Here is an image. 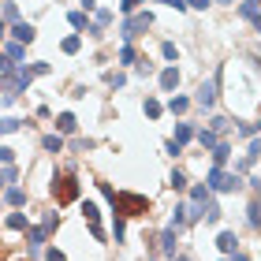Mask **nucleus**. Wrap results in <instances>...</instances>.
Segmentation results:
<instances>
[{"label":"nucleus","instance_id":"f257e3e1","mask_svg":"<svg viewBox=\"0 0 261 261\" xmlns=\"http://www.w3.org/2000/svg\"><path fill=\"white\" fill-rule=\"evenodd\" d=\"M112 205H116V213H120V220H123V217H146L149 198L130 194V191H116V194H112Z\"/></svg>","mask_w":261,"mask_h":261},{"label":"nucleus","instance_id":"f03ea898","mask_svg":"<svg viewBox=\"0 0 261 261\" xmlns=\"http://www.w3.org/2000/svg\"><path fill=\"white\" fill-rule=\"evenodd\" d=\"M205 191H220V194L239 191V175H235V172H224V168H213V172L205 175Z\"/></svg>","mask_w":261,"mask_h":261},{"label":"nucleus","instance_id":"7ed1b4c3","mask_svg":"<svg viewBox=\"0 0 261 261\" xmlns=\"http://www.w3.org/2000/svg\"><path fill=\"white\" fill-rule=\"evenodd\" d=\"M53 198H56V205H67V201H75L79 198V179L75 175H60V179L53 183Z\"/></svg>","mask_w":261,"mask_h":261},{"label":"nucleus","instance_id":"20e7f679","mask_svg":"<svg viewBox=\"0 0 261 261\" xmlns=\"http://www.w3.org/2000/svg\"><path fill=\"white\" fill-rule=\"evenodd\" d=\"M153 27V15L149 11H142V15H127L123 19V27H120V34H123V41L130 45V38H135V34H142V30H149Z\"/></svg>","mask_w":261,"mask_h":261},{"label":"nucleus","instance_id":"39448f33","mask_svg":"<svg viewBox=\"0 0 261 261\" xmlns=\"http://www.w3.org/2000/svg\"><path fill=\"white\" fill-rule=\"evenodd\" d=\"M82 217H86V224H90V231H93V239H105V228H101V213H97V205L93 201H82Z\"/></svg>","mask_w":261,"mask_h":261},{"label":"nucleus","instance_id":"423d86ee","mask_svg":"<svg viewBox=\"0 0 261 261\" xmlns=\"http://www.w3.org/2000/svg\"><path fill=\"white\" fill-rule=\"evenodd\" d=\"M217 82H220V79L201 82V86H198V93H194V105H201V109H213V101H217Z\"/></svg>","mask_w":261,"mask_h":261},{"label":"nucleus","instance_id":"0eeeda50","mask_svg":"<svg viewBox=\"0 0 261 261\" xmlns=\"http://www.w3.org/2000/svg\"><path fill=\"white\" fill-rule=\"evenodd\" d=\"M11 38H15V41L22 45V49H27V45H30L34 38H38V30H34L30 22H15V27H11Z\"/></svg>","mask_w":261,"mask_h":261},{"label":"nucleus","instance_id":"6e6552de","mask_svg":"<svg viewBox=\"0 0 261 261\" xmlns=\"http://www.w3.org/2000/svg\"><path fill=\"white\" fill-rule=\"evenodd\" d=\"M41 246H45V231L41 228H27V250H30V257H38Z\"/></svg>","mask_w":261,"mask_h":261},{"label":"nucleus","instance_id":"1a4fd4ad","mask_svg":"<svg viewBox=\"0 0 261 261\" xmlns=\"http://www.w3.org/2000/svg\"><path fill=\"white\" fill-rule=\"evenodd\" d=\"M209 153H213V168H224V161L231 157V146H228V142H217Z\"/></svg>","mask_w":261,"mask_h":261},{"label":"nucleus","instance_id":"9d476101","mask_svg":"<svg viewBox=\"0 0 261 261\" xmlns=\"http://www.w3.org/2000/svg\"><path fill=\"white\" fill-rule=\"evenodd\" d=\"M175 86H179V71H175V67H164V71H161V90L172 93Z\"/></svg>","mask_w":261,"mask_h":261},{"label":"nucleus","instance_id":"9b49d317","mask_svg":"<svg viewBox=\"0 0 261 261\" xmlns=\"http://www.w3.org/2000/svg\"><path fill=\"white\" fill-rule=\"evenodd\" d=\"M161 254L175 257V228H164V231H161Z\"/></svg>","mask_w":261,"mask_h":261},{"label":"nucleus","instance_id":"f8f14e48","mask_svg":"<svg viewBox=\"0 0 261 261\" xmlns=\"http://www.w3.org/2000/svg\"><path fill=\"white\" fill-rule=\"evenodd\" d=\"M75 127H79V120H75L71 112H60V116H56V130H60V135H71Z\"/></svg>","mask_w":261,"mask_h":261},{"label":"nucleus","instance_id":"ddd939ff","mask_svg":"<svg viewBox=\"0 0 261 261\" xmlns=\"http://www.w3.org/2000/svg\"><path fill=\"white\" fill-rule=\"evenodd\" d=\"M239 15L250 22V27H257V22H261V15H257V0H246V4L239 8Z\"/></svg>","mask_w":261,"mask_h":261},{"label":"nucleus","instance_id":"4468645a","mask_svg":"<svg viewBox=\"0 0 261 261\" xmlns=\"http://www.w3.org/2000/svg\"><path fill=\"white\" fill-rule=\"evenodd\" d=\"M235 243H239V239H235V231H220L217 235V246H220L224 254H235Z\"/></svg>","mask_w":261,"mask_h":261},{"label":"nucleus","instance_id":"2eb2a0df","mask_svg":"<svg viewBox=\"0 0 261 261\" xmlns=\"http://www.w3.org/2000/svg\"><path fill=\"white\" fill-rule=\"evenodd\" d=\"M191 138H194V127L191 123H175V138H172L175 146H183V142H191Z\"/></svg>","mask_w":261,"mask_h":261},{"label":"nucleus","instance_id":"dca6fc26","mask_svg":"<svg viewBox=\"0 0 261 261\" xmlns=\"http://www.w3.org/2000/svg\"><path fill=\"white\" fill-rule=\"evenodd\" d=\"M4 201H8V205H27V191H22V187H8Z\"/></svg>","mask_w":261,"mask_h":261},{"label":"nucleus","instance_id":"f3484780","mask_svg":"<svg viewBox=\"0 0 261 261\" xmlns=\"http://www.w3.org/2000/svg\"><path fill=\"white\" fill-rule=\"evenodd\" d=\"M217 142H220V135H213L209 127H205V130H198V146H201V149H213Z\"/></svg>","mask_w":261,"mask_h":261},{"label":"nucleus","instance_id":"a211bd4d","mask_svg":"<svg viewBox=\"0 0 261 261\" xmlns=\"http://www.w3.org/2000/svg\"><path fill=\"white\" fill-rule=\"evenodd\" d=\"M22 53H27V49H22L19 41H11L8 49H4V60H8V64H19V60H22Z\"/></svg>","mask_w":261,"mask_h":261},{"label":"nucleus","instance_id":"6ab92c4d","mask_svg":"<svg viewBox=\"0 0 261 261\" xmlns=\"http://www.w3.org/2000/svg\"><path fill=\"white\" fill-rule=\"evenodd\" d=\"M41 146L49 149V153H60V149H64V138H60V135H45V138H41Z\"/></svg>","mask_w":261,"mask_h":261},{"label":"nucleus","instance_id":"aec40b11","mask_svg":"<svg viewBox=\"0 0 261 261\" xmlns=\"http://www.w3.org/2000/svg\"><path fill=\"white\" fill-rule=\"evenodd\" d=\"M60 49H64L67 56H75V53L82 49V38H79V34H71V38H64V45H60Z\"/></svg>","mask_w":261,"mask_h":261},{"label":"nucleus","instance_id":"412c9836","mask_svg":"<svg viewBox=\"0 0 261 261\" xmlns=\"http://www.w3.org/2000/svg\"><path fill=\"white\" fill-rule=\"evenodd\" d=\"M8 228H11V231H27L30 224H27V217H22V213H11V217H8Z\"/></svg>","mask_w":261,"mask_h":261},{"label":"nucleus","instance_id":"4be33fe9","mask_svg":"<svg viewBox=\"0 0 261 261\" xmlns=\"http://www.w3.org/2000/svg\"><path fill=\"white\" fill-rule=\"evenodd\" d=\"M191 201H194V205H205V201H209V191H205V183H198L194 191H191Z\"/></svg>","mask_w":261,"mask_h":261},{"label":"nucleus","instance_id":"5701e85b","mask_svg":"<svg viewBox=\"0 0 261 261\" xmlns=\"http://www.w3.org/2000/svg\"><path fill=\"white\" fill-rule=\"evenodd\" d=\"M201 217H205L209 224H217L220 220V205H217V201H205V213H201Z\"/></svg>","mask_w":261,"mask_h":261},{"label":"nucleus","instance_id":"b1692460","mask_svg":"<svg viewBox=\"0 0 261 261\" xmlns=\"http://www.w3.org/2000/svg\"><path fill=\"white\" fill-rule=\"evenodd\" d=\"M109 22H112V11H97V19H93V34H97V30H105Z\"/></svg>","mask_w":261,"mask_h":261},{"label":"nucleus","instance_id":"393cba45","mask_svg":"<svg viewBox=\"0 0 261 261\" xmlns=\"http://www.w3.org/2000/svg\"><path fill=\"white\" fill-rule=\"evenodd\" d=\"M11 130H19V120L15 116H4V120H0V135H11Z\"/></svg>","mask_w":261,"mask_h":261},{"label":"nucleus","instance_id":"a878e982","mask_svg":"<svg viewBox=\"0 0 261 261\" xmlns=\"http://www.w3.org/2000/svg\"><path fill=\"white\" fill-rule=\"evenodd\" d=\"M168 109H172L175 116H183L187 109H191V101H187V97H172V105H168Z\"/></svg>","mask_w":261,"mask_h":261},{"label":"nucleus","instance_id":"bb28decb","mask_svg":"<svg viewBox=\"0 0 261 261\" xmlns=\"http://www.w3.org/2000/svg\"><path fill=\"white\" fill-rule=\"evenodd\" d=\"M67 22H71L75 30H82V27H86V11H71V15H67Z\"/></svg>","mask_w":261,"mask_h":261},{"label":"nucleus","instance_id":"cd10ccee","mask_svg":"<svg viewBox=\"0 0 261 261\" xmlns=\"http://www.w3.org/2000/svg\"><path fill=\"white\" fill-rule=\"evenodd\" d=\"M209 130H213V135H224V130H228V120H224V116H213Z\"/></svg>","mask_w":261,"mask_h":261},{"label":"nucleus","instance_id":"c85d7f7f","mask_svg":"<svg viewBox=\"0 0 261 261\" xmlns=\"http://www.w3.org/2000/svg\"><path fill=\"white\" fill-rule=\"evenodd\" d=\"M187 224V205H175V217H172V228H183Z\"/></svg>","mask_w":261,"mask_h":261},{"label":"nucleus","instance_id":"c756f323","mask_svg":"<svg viewBox=\"0 0 261 261\" xmlns=\"http://www.w3.org/2000/svg\"><path fill=\"white\" fill-rule=\"evenodd\" d=\"M146 116H149V120H157V116H161V101L146 97Z\"/></svg>","mask_w":261,"mask_h":261},{"label":"nucleus","instance_id":"7c9ffc66","mask_svg":"<svg viewBox=\"0 0 261 261\" xmlns=\"http://www.w3.org/2000/svg\"><path fill=\"white\" fill-rule=\"evenodd\" d=\"M120 64H135V45H123L120 49Z\"/></svg>","mask_w":261,"mask_h":261},{"label":"nucleus","instance_id":"2f4dec72","mask_svg":"<svg viewBox=\"0 0 261 261\" xmlns=\"http://www.w3.org/2000/svg\"><path fill=\"white\" fill-rule=\"evenodd\" d=\"M168 187H175V191H183V187H187V175H183V172H172V179H168Z\"/></svg>","mask_w":261,"mask_h":261},{"label":"nucleus","instance_id":"473e14b6","mask_svg":"<svg viewBox=\"0 0 261 261\" xmlns=\"http://www.w3.org/2000/svg\"><path fill=\"white\" fill-rule=\"evenodd\" d=\"M19 19V8L15 4H4V22H15Z\"/></svg>","mask_w":261,"mask_h":261},{"label":"nucleus","instance_id":"72a5a7b5","mask_svg":"<svg viewBox=\"0 0 261 261\" xmlns=\"http://www.w3.org/2000/svg\"><path fill=\"white\" fill-rule=\"evenodd\" d=\"M257 213H261V209H257V201H250V209H246V220H250V224H254V228H257V220H261V217H257Z\"/></svg>","mask_w":261,"mask_h":261},{"label":"nucleus","instance_id":"f704fd0d","mask_svg":"<svg viewBox=\"0 0 261 261\" xmlns=\"http://www.w3.org/2000/svg\"><path fill=\"white\" fill-rule=\"evenodd\" d=\"M123 82H127V79L120 75V71H109V86H116V90H120V86H123Z\"/></svg>","mask_w":261,"mask_h":261},{"label":"nucleus","instance_id":"c9c22d12","mask_svg":"<svg viewBox=\"0 0 261 261\" xmlns=\"http://www.w3.org/2000/svg\"><path fill=\"white\" fill-rule=\"evenodd\" d=\"M15 161V149H8V146H0V164H11Z\"/></svg>","mask_w":261,"mask_h":261},{"label":"nucleus","instance_id":"e433bc0d","mask_svg":"<svg viewBox=\"0 0 261 261\" xmlns=\"http://www.w3.org/2000/svg\"><path fill=\"white\" fill-rule=\"evenodd\" d=\"M138 4H142V0H120V11H123V15H130Z\"/></svg>","mask_w":261,"mask_h":261},{"label":"nucleus","instance_id":"4c0bfd02","mask_svg":"<svg viewBox=\"0 0 261 261\" xmlns=\"http://www.w3.org/2000/svg\"><path fill=\"white\" fill-rule=\"evenodd\" d=\"M157 4H164V8H175V11H187V4H183V0H157Z\"/></svg>","mask_w":261,"mask_h":261},{"label":"nucleus","instance_id":"58836bf2","mask_svg":"<svg viewBox=\"0 0 261 261\" xmlns=\"http://www.w3.org/2000/svg\"><path fill=\"white\" fill-rule=\"evenodd\" d=\"M56 224H60V220H56V217H53V213H49V217H45V224H41V231H45V235H49V231L56 228Z\"/></svg>","mask_w":261,"mask_h":261},{"label":"nucleus","instance_id":"ea45409f","mask_svg":"<svg viewBox=\"0 0 261 261\" xmlns=\"http://www.w3.org/2000/svg\"><path fill=\"white\" fill-rule=\"evenodd\" d=\"M183 4H187V8H198V11H205V8H209V0H183Z\"/></svg>","mask_w":261,"mask_h":261},{"label":"nucleus","instance_id":"a19ab883","mask_svg":"<svg viewBox=\"0 0 261 261\" xmlns=\"http://www.w3.org/2000/svg\"><path fill=\"white\" fill-rule=\"evenodd\" d=\"M164 56H168V60H175V56H179V49H175L172 41H164Z\"/></svg>","mask_w":261,"mask_h":261},{"label":"nucleus","instance_id":"79ce46f5","mask_svg":"<svg viewBox=\"0 0 261 261\" xmlns=\"http://www.w3.org/2000/svg\"><path fill=\"white\" fill-rule=\"evenodd\" d=\"M239 130H243V135H246V138H254V135H257V123H243Z\"/></svg>","mask_w":261,"mask_h":261},{"label":"nucleus","instance_id":"37998d69","mask_svg":"<svg viewBox=\"0 0 261 261\" xmlns=\"http://www.w3.org/2000/svg\"><path fill=\"white\" fill-rule=\"evenodd\" d=\"M45 261H64V254H60V250L53 246V250H45Z\"/></svg>","mask_w":261,"mask_h":261},{"label":"nucleus","instance_id":"c03bdc74","mask_svg":"<svg viewBox=\"0 0 261 261\" xmlns=\"http://www.w3.org/2000/svg\"><path fill=\"white\" fill-rule=\"evenodd\" d=\"M11 71H15V64H8L4 56H0V75H11Z\"/></svg>","mask_w":261,"mask_h":261},{"label":"nucleus","instance_id":"a18cd8bd","mask_svg":"<svg viewBox=\"0 0 261 261\" xmlns=\"http://www.w3.org/2000/svg\"><path fill=\"white\" fill-rule=\"evenodd\" d=\"M79 4L86 8V11H93V8H97V0H79Z\"/></svg>","mask_w":261,"mask_h":261},{"label":"nucleus","instance_id":"49530a36","mask_svg":"<svg viewBox=\"0 0 261 261\" xmlns=\"http://www.w3.org/2000/svg\"><path fill=\"white\" fill-rule=\"evenodd\" d=\"M231 261H250V257H246V254H231Z\"/></svg>","mask_w":261,"mask_h":261},{"label":"nucleus","instance_id":"de8ad7c7","mask_svg":"<svg viewBox=\"0 0 261 261\" xmlns=\"http://www.w3.org/2000/svg\"><path fill=\"white\" fill-rule=\"evenodd\" d=\"M4 34H8V22H4V19H0V38H4Z\"/></svg>","mask_w":261,"mask_h":261},{"label":"nucleus","instance_id":"09e8293b","mask_svg":"<svg viewBox=\"0 0 261 261\" xmlns=\"http://www.w3.org/2000/svg\"><path fill=\"white\" fill-rule=\"evenodd\" d=\"M217 4H231V0H217Z\"/></svg>","mask_w":261,"mask_h":261},{"label":"nucleus","instance_id":"8fccbe9b","mask_svg":"<svg viewBox=\"0 0 261 261\" xmlns=\"http://www.w3.org/2000/svg\"><path fill=\"white\" fill-rule=\"evenodd\" d=\"M175 261H191V257H175Z\"/></svg>","mask_w":261,"mask_h":261},{"label":"nucleus","instance_id":"3c124183","mask_svg":"<svg viewBox=\"0 0 261 261\" xmlns=\"http://www.w3.org/2000/svg\"><path fill=\"white\" fill-rule=\"evenodd\" d=\"M0 187H4V175H0Z\"/></svg>","mask_w":261,"mask_h":261},{"label":"nucleus","instance_id":"603ef678","mask_svg":"<svg viewBox=\"0 0 261 261\" xmlns=\"http://www.w3.org/2000/svg\"><path fill=\"white\" fill-rule=\"evenodd\" d=\"M0 209H4V201H0Z\"/></svg>","mask_w":261,"mask_h":261}]
</instances>
